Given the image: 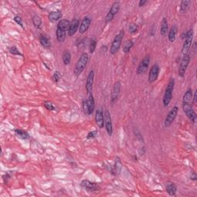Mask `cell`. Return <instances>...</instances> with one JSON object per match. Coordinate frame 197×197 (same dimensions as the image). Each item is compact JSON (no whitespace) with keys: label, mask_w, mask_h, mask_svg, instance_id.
<instances>
[{"label":"cell","mask_w":197,"mask_h":197,"mask_svg":"<svg viewBox=\"0 0 197 197\" xmlns=\"http://www.w3.org/2000/svg\"><path fill=\"white\" fill-rule=\"evenodd\" d=\"M80 186L89 192H97L100 189L99 186L95 183H92L89 180L84 179L81 182Z\"/></svg>","instance_id":"obj_11"},{"label":"cell","mask_w":197,"mask_h":197,"mask_svg":"<svg viewBox=\"0 0 197 197\" xmlns=\"http://www.w3.org/2000/svg\"><path fill=\"white\" fill-rule=\"evenodd\" d=\"M97 42L95 39H92L90 42V44H89V52L91 54L93 53L95 50V48H96Z\"/></svg>","instance_id":"obj_35"},{"label":"cell","mask_w":197,"mask_h":197,"mask_svg":"<svg viewBox=\"0 0 197 197\" xmlns=\"http://www.w3.org/2000/svg\"><path fill=\"white\" fill-rule=\"evenodd\" d=\"M80 22L78 18H74L70 22V26H69V29H68V35L69 36H72L75 34L76 31L79 28Z\"/></svg>","instance_id":"obj_16"},{"label":"cell","mask_w":197,"mask_h":197,"mask_svg":"<svg viewBox=\"0 0 197 197\" xmlns=\"http://www.w3.org/2000/svg\"><path fill=\"white\" fill-rule=\"evenodd\" d=\"M91 22H92V18L89 16H86L83 18L82 20L81 23H80L79 28H78V32L80 34H84L87 32L89 29V26H90Z\"/></svg>","instance_id":"obj_13"},{"label":"cell","mask_w":197,"mask_h":197,"mask_svg":"<svg viewBox=\"0 0 197 197\" xmlns=\"http://www.w3.org/2000/svg\"><path fill=\"white\" fill-rule=\"evenodd\" d=\"M62 17V14L60 11H53L49 13V19L52 22H55L59 20Z\"/></svg>","instance_id":"obj_22"},{"label":"cell","mask_w":197,"mask_h":197,"mask_svg":"<svg viewBox=\"0 0 197 197\" xmlns=\"http://www.w3.org/2000/svg\"><path fill=\"white\" fill-rule=\"evenodd\" d=\"M134 46V42L131 39H128L126 40V42H124L123 46V52L124 53H128L129 52L130 49H132V46Z\"/></svg>","instance_id":"obj_25"},{"label":"cell","mask_w":197,"mask_h":197,"mask_svg":"<svg viewBox=\"0 0 197 197\" xmlns=\"http://www.w3.org/2000/svg\"><path fill=\"white\" fill-rule=\"evenodd\" d=\"M114 169H115V172H116V173L117 172H119L122 169V163H121V161H120V159L119 158V157H116V158H115V163Z\"/></svg>","instance_id":"obj_32"},{"label":"cell","mask_w":197,"mask_h":197,"mask_svg":"<svg viewBox=\"0 0 197 197\" xmlns=\"http://www.w3.org/2000/svg\"><path fill=\"white\" fill-rule=\"evenodd\" d=\"M70 26V22L67 19H61L57 25V28L63 31H67Z\"/></svg>","instance_id":"obj_23"},{"label":"cell","mask_w":197,"mask_h":197,"mask_svg":"<svg viewBox=\"0 0 197 197\" xmlns=\"http://www.w3.org/2000/svg\"><path fill=\"white\" fill-rule=\"evenodd\" d=\"M174 86H175V80L174 78H171L170 81L168 83L167 86L166 88V91H165L164 96H163V106L165 107L169 106L171 100L172 98V92L174 90Z\"/></svg>","instance_id":"obj_2"},{"label":"cell","mask_w":197,"mask_h":197,"mask_svg":"<svg viewBox=\"0 0 197 197\" xmlns=\"http://www.w3.org/2000/svg\"><path fill=\"white\" fill-rule=\"evenodd\" d=\"M71 61V53L69 51H65L62 54V62L64 65H69Z\"/></svg>","instance_id":"obj_30"},{"label":"cell","mask_w":197,"mask_h":197,"mask_svg":"<svg viewBox=\"0 0 197 197\" xmlns=\"http://www.w3.org/2000/svg\"><path fill=\"white\" fill-rule=\"evenodd\" d=\"M147 3V1L146 0H140L139 2V7H142V6H144L145 4Z\"/></svg>","instance_id":"obj_43"},{"label":"cell","mask_w":197,"mask_h":197,"mask_svg":"<svg viewBox=\"0 0 197 197\" xmlns=\"http://www.w3.org/2000/svg\"><path fill=\"white\" fill-rule=\"evenodd\" d=\"M43 105L46 107V109L49 111H53L55 109V106H54L53 103H52L49 101H45L43 103Z\"/></svg>","instance_id":"obj_33"},{"label":"cell","mask_w":197,"mask_h":197,"mask_svg":"<svg viewBox=\"0 0 197 197\" xmlns=\"http://www.w3.org/2000/svg\"><path fill=\"white\" fill-rule=\"evenodd\" d=\"M166 190L170 195H175L177 191V186L173 183H168L166 186Z\"/></svg>","instance_id":"obj_21"},{"label":"cell","mask_w":197,"mask_h":197,"mask_svg":"<svg viewBox=\"0 0 197 197\" xmlns=\"http://www.w3.org/2000/svg\"><path fill=\"white\" fill-rule=\"evenodd\" d=\"M32 23H33L34 26H35L36 29H40L42 24V18H40L39 15H34L32 18Z\"/></svg>","instance_id":"obj_28"},{"label":"cell","mask_w":197,"mask_h":197,"mask_svg":"<svg viewBox=\"0 0 197 197\" xmlns=\"http://www.w3.org/2000/svg\"><path fill=\"white\" fill-rule=\"evenodd\" d=\"M186 33V38L184 39V43H183V48H182V54L183 55H188V52H189L191 46H192V38H193V31H192V29H189Z\"/></svg>","instance_id":"obj_4"},{"label":"cell","mask_w":197,"mask_h":197,"mask_svg":"<svg viewBox=\"0 0 197 197\" xmlns=\"http://www.w3.org/2000/svg\"><path fill=\"white\" fill-rule=\"evenodd\" d=\"M94 71L91 70L89 72V75L87 76V79H86V89L87 91L88 94L92 93V86H93L94 82Z\"/></svg>","instance_id":"obj_17"},{"label":"cell","mask_w":197,"mask_h":197,"mask_svg":"<svg viewBox=\"0 0 197 197\" xmlns=\"http://www.w3.org/2000/svg\"><path fill=\"white\" fill-rule=\"evenodd\" d=\"M89 96L87 98V103L88 106H89V115L92 113L94 112V109H95V99H94V97L92 93L88 94Z\"/></svg>","instance_id":"obj_18"},{"label":"cell","mask_w":197,"mask_h":197,"mask_svg":"<svg viewBox=\"0 0 197 197\" xmlns=\"http://www.w3.org/2000/svg\"><path fill=\"white\" fill-rule=\"evenodd\" d=\"M189 62H190V55H184L183 59H182L181 63H180V66H179V71H178L179 75L180 77H184L186 69H187L188 66H189Z\"/></svg>","instance_id":"obj_10"},{"label":"cell","mask_w":197,"mask_h":197,"mask_svg":"<svg viewBox=\"0 0 197 197\" xmlns=\"http://www.w3.org/2000/svg\"><path fill=\"white\" fill-rule=\"evenodd\" d=\"M104 125L108 135L109 136H111L112 135V132H113V129H112V122L110 113H109V110H107V109L105 110L104 112Z\"/></svg>","instance_id":"obj_7"},{"label":"cell","mask_w":197,"mask_h":197,"mask_svg":"<svg viewBox=\"0 0 197 197\" xmlns=\"http://www.w3.org/2000/svg\"><path fill=\"white\" fill-rule=\"evenodd\" d=\"M159 73V66L156 64L153 65V66L151 67L149 72L148 80H149V82H154L157 79V78H158Z\"/></svg>","instance_id":"obj_14"},{"label":"cell","mask_w":197,"mask_h":197,"mask_svg":"<svg viewBox=\"0 0 197 197\" xmlns=\"http://www.w3.org/2000/svg\"><path fill=\"white\" fill-rule=\"evenodd\" d=\"M196 101H197V89L195 90V93H194L193 97H192V104L195 105V103H196Z\"/></svg>","instance_id":"obj_41"},{"label":"cell","mask_w":197,"mask_h":197,"mask_svg":"<svg viewBox=\"0 0 197 197\" xmlns=\"http://www.w3.org/2000/svg\"><path fill=\"white\" fill-rule=\"evenodd\" d=\"M39 42L41 43L42 46L45 48H50L51 47V43L49 41V38H47V36L44 35H41L39 36Z\"/></svg>","instance_id":"obj_27"},{"label":"cell","mask_w":197,"mask_h":197,"mask_svg":"<svg viewBox=\"0 0 197 197\" xmlns=\"http://www.w3.org/2000/svg\"><path fill=\"white\" fill-rule=\"evenodd\" d=\"M9 52H10L11 54L14 55H20V56H23L22 54L18 51V49H17L15 46H12V47L9 49Z\"/></svg>","instance_id":"obj_36"},{"label":"cell","mask_w":197,"mask_h":197,"mask_svg":"<svg viewBox=\"0 0 197 197\" xmlns=\"http://www.w3.org/2000/svg\"><path fill=\"white\" fill-rule=\"evenodd\" d=\"M61 77H62L61 72H60L59 71H55V72H54L53 75H52V80H53L55 82H58L60 80V78H61Z\"/></svg>","instance_id":"obj_37"},{"label":"cell","mask_w":197,"mask_h":197,"mask_svg":"<svg viewBox=\"0 0 197 197\" xmlns=\"http://www.w3.org/2000/svg\"><path fill=\"white\" fill-rule=\"evenodd\" d=\"M15 133L16 134L18 138L22 139H28L29 138V135L26 132H25L24 130H22V129H15Z\"/></svg>","instance_id":"obj_29"},{"label":"cell","mask_w":197,"mask_h":197,"mask_svg":"<svg viewBox=\"0 0 197 197\" xmlns=\"http://www.w3.org/2000/svg\"><path fill=\"white\" fill-rule=\"evenodd\" d=\"M121 82L119 81H117L114 84L113 88H112V91L111 92V100L110 103L112 105L115 104L117 102L119 98V95L120 90H121Z\"/></svg>","instance_id":"obj_9"},{"label":"cell","mask_w":197,"mask_h":197,"mask_svg":"<svg viewBox=\"0 0 197 197\" xmlns=\"http://www.w3.org/2000/svg\"><path fill=\"white\" fill-rule=\"evenodd\" d=\"M14 21L15 22L17 23L18 25H19L20 26H21L22 29H25L24 26H23V22H22V18H21L20 16H18V15H15V17H14Z\"/></svg>","instance_id":"obj_38"},{"label":"cell","mask_w":197,"mask_h":197,"mask_svg":"<svg viewBox=\"0 0 197 197\" xmlns=\"http://www.w3.org/2000/svg\"><path fill=\"white\" fill-rule=\"evenodd\" d=\"M125 32L123 30H121L114 38L113 41H112V45H111L110 47V54L112 55H115V53H117L119 51V49L121 47L122 42H123V37H124Z\"/></svg>","instance_id":"obj_3"},{"label":"cell","mask_w":197,"mask_h":197,"mask_svg":"<svg viewBox=\"0 0 197 197\" xmlns=\"http://www.w3.org/2000/svg\"><path fill=\"white\" fill-rule=\"evenodd\" d=\"M192 98V89H189L183 97V104H191Z\"/></svg>","instance_id":"obj_19"},{"label":"cell","mask_w":197,"mask_h":197,"mask_svg":"<svg viewBox=\"0 0 197 197\" xmlns=\"http://www.w3.org/2000/svg\"><path fill=\"white\" fill-rule=\"evenodd\" d=\"M137 30H138V27H137V26L135 24H130L129 26V32H130V33L133 34V33H135V32H137Z\"/></svg>","instance_id":"obj_40"},{"label":"cell","mask_w":197,"mask_h":197,"mask_svg":"<svg viewBox=\"0 0 197 197\" xmlns=\"http://www.w3.org/2000/svg\"><path fill=\"white\" fill-rule=\"evenodd\" d=\"M179 108L177 106H174L172 107V109H171L169 112L168 115H166V119H165V127L169 128L172 126V124L173 123V122L175 121V118L177 116V114H178Z\"/></svg>","instance_id":"obj_5"},{"label":"cell","mask_w":197,"mask_h":197,"mask_svg":"<svg viewBox=\"0 0 197 197\" xmlns=\"http://www.w3.org/2000/svg\"><path fill=\"white\" fill-rule=\"evenodd\" d=\"M168 32H169V33H168V38H169V42H173L175 40V36H176L177 27L175 26H173Z\"/></svg>","instance_id":"obj_24"},{"label":"cell","mask_w":197,"mask_h":197,"mask_svg":"<svg viewBox=\"0 0 197 197\" xmlns=\"http://www.w3.org/2000/svg\"><path fill=\"white\" fill-rule=\"evenodd\" d=\"M189 4H190V1H187V0H183L180 3V11L182 12H186L187 9H189Z\"/></svg>","instance_id":"obj_31"},{"label":"cell","mask_w":197,"mask_h":197,"mask_svg":"<svg viewBox=\"0 0 197 197\" xmlns=\"http://www.w3.org/2000/svg\"><path fill=\"white\" fill-rule=\"evenodd\" d=\"M88 60H89V55L86 52H83L81 55H80L79 58L77 61L76 64H75V69H74V73L75 75H79L82 72L84 71L85 68H86V65H87Z\"/></svg>","instance_id":"obj_1"},{"label":"cell","mask_w":197,"mask_h":197,"mask_svg":"<svg viewBox=\"0 0 197 197\" xmlns=\"http://www.w3.org/2000/svg\"><path fill=\"white\" fill-rule=\"evenodd\" d=\"M190 179L192 180H194V181L197 179V175H196V173H195V172H191Z\"/></svg>","instance_id":"obj_42"},{"label":"cell","mask_w":197,"mask_h":197,"mask_svg":"<svg viewBox=\"0 0 197 197\" xmlns=\"http://www.w3.org/2000/svg\"><path fill=\"white\" fill-rule=\"evenodd\" d=\"M95 120L98 127L101 129L104 127V112L103 108H99L95 111Z\"/></svg>","instance_id":"obj_15"},{"label":"cell","mask_w":197,"mask_h":197,"mask_svg":"<svg viewBox=\"0 0 197 197\" xmlns=\"http://www.w3.org/2000/svg\"><path fill=\"white\" fill-rule=\"evenodd\" d=\"M82 110L83 112H84L86 115H89V106H88V103H87V99L86 98H84L82 100Z\"/></svg>","instance_id":"obj_34"},{"label":"cell","mask_w":197,"mask_h":197,"mask_svg":"<svg viewBox=\"0 0 197 197\" xmlns=\"http://www.w3.org/2000/svg\"><path fill=\"white\" fill-rule=\"evenodd\" d=\"M183 109L184 112L186 113V116L191 120L193 123H196L197 115L195 111L192 109L191 104H183Z\"/></svg>","instance_id":"obj_8"},{"label":"cell","mask_w":197,"mask_h":197,"mask_svg":"<svg viewBox=\"0 0 197 197\" xmlns=\"http://www.w3.org/2000/svg\"><path fill=\"white\" fill-rule=\"evenodd\" d=\"M169 32V26L166 18H163L161 22V28H160V33L163 36H166Z\"/></svg>","instance_id":"obj_20"},{"label":"cell","mask_w":197,"mask_h":197,"mask_svg":"<svg viewBox=\"0 0 197 197\" xmlns=\"http://www.w3.org/2000/svg\"><path fill=\"white\" fill-rule=\"evenodd\" d=\"M149 62H150V57L149 55H146L144 58L141 61V62L139 65L138 68H137L136 73L138 75H142V74H144L146 71L148 70V68H149Z\"/></svg>","instance_id":"obj_12"},{"label":"cell","mask_w":197,"mask_h":197,"mask_svg":"<svg viewBox=\"0 0 197 197\" xmlns=\"http://www.w3.org/2000/svg\"><path fill=\"white\" fill-rule=\"evenodd\" d=\"M56 38L59 42H63L66 38V31H63L57 28L56 29Z\"/></svg>","instance_id":"obj_26"},{"label":"cell","mask_w":197,"mask_h":197,"mask_svg":"<svg viewBox=\"0 0 197 197\" xmlns=\"http://www.w3.org/2000/svg\"><path fill=\"white\" fill-rule=\"evenodd\" d=\"M97 135H98V131L97 130L92 131V132L88 133L87 136H86V139H95V137L97 136Z\"/></svg>","instance_id":"obj_39"},{"label":"cell","mask_w":197,"mask_h":197,"mask_svg":"<svg viewBox=\"0 0 197 197\" xmlns=\"http://www.w3.org/2000/svg\"><path fill=\"white\" fill-rule=\"evenodd\" d=\"M119 9H120L119 2H115L112 5L109 12H108V14L106 15V22H111L112 19H113L115 15H116V14L119 12Z\"/></svg>","instance_id":"obj_6"}]
</instances>
